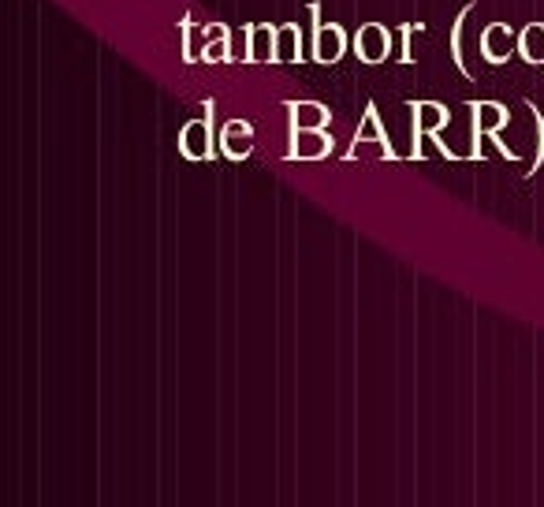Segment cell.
I'll return each mask as SVG.
<instances>
[{
	"mask_svg": "<svg viewBox=\"0 0 544 507\" xmlns=\"http://www.w3.org/2000/svg\"><path fill=\"white\" fill-rule=\"evenodd\" d=\"M232 30L209 23L205 27V45H202V64H232Z\"/></svg>",
	"mask_w": 544,
	"mask_h": 507,
	"instance_id": "cell-11",
	"label": "cell"
},
{
	"mask_svg": "<svg viewBox=\"0 0 544 507\" xmlns=\"http://www.w3.org/2000/svg\"><path fill=\"white\" fill-rule=\"evenodd\" d=\"M276 60H280V64H302V60H306L299 23H284V27H280V34H276Z\"/></svg>",
	"mask_w": 544,
	"mask_h": 507,
	"instance_id": "cell-12",
	"label": "cell"
},
{
	"mask_svg": "<svg viewBox=\"0 0 544 507\" xmlns=\"http://www.w3.org/2000/svg\"><path fill=\"white\" fill-rule=\"evenodd\" d=\"M336 142L328 131H291V142H287V157L291 161H325L332 157Z\"/></svg>",
	"mask_w": 544,
	"mask_h": 507,
	"instance_id": "cell-8",
	"label": "cell"
},
{
	"mask_svg": "<svg viewBox=\"0 0 544 507\" xmlns=\"http://www.w3.org/2000/svg\"><path fill=\"white\" fill-rule=\"evenodd\" d=\"M470 112H474V127H470V146H474V150H470V157H474V161H485V157H489V146H496L507 161H518V150H511L504 138H500V131L511 124L507 105H500V101H474Z\"/></svg>",
	"mask_w": 544,
	"mask_h": 507,
	"instance_id": "cell-2",
	"label": "cell"
},
{
	"mask_svg": "<svg viewBox=\"0 0 544 507\" xmlns=\"http://www.w3.org/2000/svg\"><path fill=\"white\" fill-rule=\"evenodd\" d=\"M351 45L354 38H347V30H343L340 23H317V27H313V60L325 64V68L340 64Z\"/></svg>",
	"mask_w": 544,
	"mask_h": 507,
	"instance_id": "cell-5",
	"label": "cell"
},
{
	"mask_svg": "<svg viewBox=\"0 0 544 507\" xmlns=\"http://www.w3.org/2000/svg\"><path fill=\"white\" fill-rule=\"evenodd\" d=\"M213 101H205V116H194L179 131V153L187 161H209L220 153V131H213Z\"/></svg>",
	"mask_w": 544,
	"mask_h": 507,
	"instance_id": "cell-3",
	"label": "cell"
},
{
	"mask_svg": "<svg viewBox=\"0 0 544 507\" xmlns=\"http://www.w3.org/2000/svg\"><path fill=\"white\" fill-rule=\"evenodd\" d=\"M470 12H474V4H466L463 12H459V19H455V27H451V53H455V68L463 71L466 79H474L470 68H466V56H463V23H466V15Z\"/></svg>",
	"mask_w": 544,
	"mask_h": 507,
	"instance_id": "cell-15",
	"label": "cell"
},
{
	"mask_svg": "<svg viewBox=\"0 0 544 507\" xmlns=\"http://www.w3.org/2000/svg\"><path fill=\"white\" fill-rule=\"evenodd\" d=\"M183 60H187V64L198 60V56H194V23L191 19H183Z\"/></svg>",
	"mask_w": 544,
	"mask_h": 507,
	"instance_id": "cell-17",
	"label": "cell"
},
{
	"mask_svg": "<svg viewBox=\"0 0 544 507\" xmlns=\"http://www.w3.org/2000/svg\"><path fill=\"white\" fill-rule=\"evenodd\" d=\"M276 34H280V27H272V23L246 27V45H243L246 64H276Z\"/></svg>",
	"mask_w": 544,
	"mask_h": 507,
	"instance_id": "cell-9",
	"label": "cell"
},
{
	"mask_svg": "<svg viewBox=\"0 0 544 507\" xmlns=\"http://www.w3.org/2000/svg\"><path fill=\"white\" fill-rule=\"evenodd\" d=\"M518 56L533 64V68H541L544 64V23H526L522 34H518Z\"/></svg>",
	"mask_w": 544,
	"mask_h": 507,
	"instance_id": "cell-14",
	"label": "cell"
},
{
	"mask_svg": "<svg viewBox=\"0 0 544 507\" xmlns=\"http://www.w3.org/2000/svg\"><path fill=\"white\" fill-rule=\"evenodd\" d=\"M254 142H258V135H254V124L250 120H224L220 124V153L228 157V161H246L250 153H254Z\"/></svg>",
	"mask_w": 544,
	"mask_h": 507,
	"instance_id": "cell-7",
	"label": "cell"
},
{
	"mask_svg": "<svg viewBox=\"0 0 544 507\" xmlns=\"http://www.w3.org/2000/svg\"><path fill=\"white\" fill-rule=\"evenodd\" d=\"M351 49L362 64H384V60L392 56V34H388V27H381V23H362L358 34H354Z\"/></svg>",
	"mask_w": 544,
	"mask_h": 507,
	"instance_id": "cell-6",
	"label": "cell"
},
{
	"mask_svg": "<svg viewBox=\"0 0 544 507\" xmlns=\"http://www.w3.org/2000/svg\"><path fill=\"white\" fill-rule=\"evenodd\" d=\"M284 109L291 131H328V124H332V109L321 101H287Z\"/></svg>",
	"mask_w": 544,
	"mask_h": 507,
	"instance_id": "cell-10",
	"label": "cell"
},
{
	"mask_svg": "<svg viewBox=\"0 0 544 507\" xmlns=\"http://www.w3.org/2000/svg\"><path fill=\"white\" fill-rule=\"evenodd\" d=\"M410 120H414V127H410V157L414 161H425V157H433V150H440L448 161H459L463 153L451 150V146H444V138H440V131L451 124L448 109L440 105V101H410Z\"/></svg>",
	"mask_w": 544,
	"mask_h": 507,
	"instance_id": "cell-1",
	"label": "cell"
},
{
	"mask_svg": "<svg viewBox=\"0 0 544 507\" xmlns=\"http://www.w3.org/2000/svg\"><path fill=\"white\" fill-rule=\"evenodd\" d=\"M477 49H481V60H485V64H492V68H504L507 60L518 53V30L507 27V23H489V27L481 30V42H477Z\"/></svg>",
	"mask_w": 544,
	"mask_h": 507,
	"instance_id": "cell-4",
	"label": "cell"
},
{
	"mask_svg": "<svg viewBox=\"0 0 544 507\" xmlns=\"http://www.w3.org/2000/svg\"><path fill=\"white\" fill-rule=\"evenodd\" d=\"M414 34H418V27H403V56H399L403 64H414V53H410V38Z\"/></svg>",
	"mask_w": 544,
	"mask_h": 507,
	"instance_id": "cell-18",
	"label": "cell"
},
{
	"mask_svg": "<svg viewBox=\"0 0 544 507\" xmlns=\"http://www.w3.org/2000/svg\"><path fill=\"white\" fill-rule=\"evenodd\" d=\"M381 142L384 150H388V161H395L399 153L392 150V138H388V131L381 127V112H377V105H366V112H362V127H358V135H354V142Z\"/></svg>",
	"mask_w": 544,
	"mask_h": 507,
	"instance_id": "cell-13",
	"label": "cell"
},
{
	"mask_svg": "<svg viewBox=\"0 0 544 507\" xmlns=\"http://www.w3.org/2000/svg\"><path fill=\"white\" fill-rule=\"evenodd\" d=\"M530 112H533V127H537V157H533V165H530V176H533V172L544 165V116L537 112V105H530Z\"/></svg>",
	"mask_w": 544,
	"mask_h": 507,
	"instance_id": "cell-16",
	"label": "cell"
}]
</instances>
